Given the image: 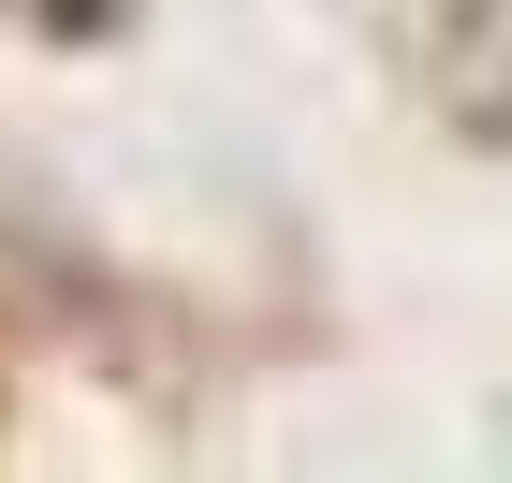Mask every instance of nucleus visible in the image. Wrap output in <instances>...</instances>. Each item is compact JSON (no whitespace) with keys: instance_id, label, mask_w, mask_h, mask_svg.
<instances>
[{"instance_id":"f257e3e1","label":"nucleus","mask_w":512,"mask_h":483,"mask_svg":"<svg viewBox=\"0 0 512 483\" xmlns=\"http://www.w3.org/2000/svg\"><path fill=\"white\" fill-rule=\"evenodd\" d=\"M44 30H118V0H30Z\"/></svg>"}]
</instances>
